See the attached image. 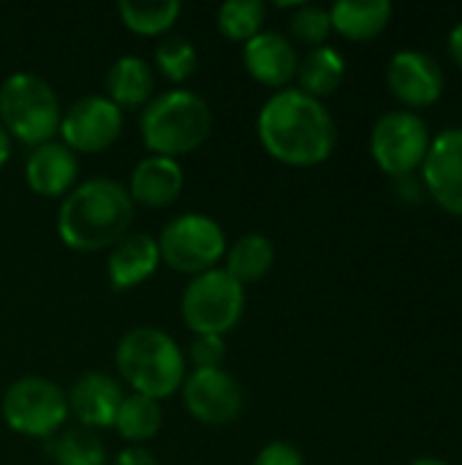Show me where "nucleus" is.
<instances>
[{
	"label": "nucleus",
	"mask_w": 462,
	"mask_h": 465,
	"mask_svg": "<svg viewBox=\"0 0 462 465\" xmlns=\"http://www.w3.org/2000/svg\"><path fill=\"white\" fill-rule=\"evenodd\" d=\"M5 425L27 439H54L68 420V398L60 384L44 376H22L8 384L0 401Z\"/></svg>",
	"instance_id": "0eeeda50"
},
{
	"label": "nucleus",
	"mask_w": 462,
	"mask_h": 465,
	"mask_svg": "<svg viewBox=\"0 0 462 465\" xmlns=\"http://www.w3.org/2000/svg\"><path fill=\"white\" fill-rule=\"evenodd\" d=\"M112 465H158L155 455L144 447H125Z\"/></svg>",
	"instance_id": "7c9ffc66"
},
{
	"label": "nucleus",
	"mask_w": 462,
	"mask_h": 465,
	"mask_svg": "<svg viewBox=\"0 0 462 465\" xmlns=\"http://www.w3.org/2000/svg\"><path fill=\"white\" fill-rule=\"evenodd\" d=\"M242 63L248 74L267 87H286L297 76V49L280 30H261L242 46Z\"/></svg>",
	"instance_id": "2eb2a0df"
},
{
	"label": "nucleus",
	"mask_w": 462,
	"mask_h": 465,
	"mask_svg": "<svg viewBox=\"0 0 462 465\" xmlns=\"http://www.w3.org/2000/svg\"><path fill=\"white\" fill-rule=\"evenodd\" d=\"M155 68L174 84L188 82L199 68V52L185 35H166L155 46Z\"/></svg>",
	"instance_id": "bb28decb"
},
{
	"label": "nucleus",
	"mask_w": 462,
	"mask_h": 465,
	"mask_svg": "<svg viewBox=\"0 0 462 465\" xmlns=\"http://www.w3.org/2000/svg\"><path fill=\"white\" fill-rule=\"evenodd\" d=\"M430 196L452 215L462 218V125L441 131L422 163Z\"/></svg>",
	"instance_id": "f8f14e48"
},
{
	"label": "nucleus",
	"mask_w": 462,
	"mask_h": 465,
	"mask_svg": "<svg viewBox=\"0 0 462 465\" xmlns=\"http://www.w3.org/2000/svg\"><path fill=\"white\" fill-rule=\"evenodd\" d=\"M123 109L106 95L76 98L60 120V142L74 153H101L112 147L123 134Z\"/></svg>",
	"instance_id": "9d476101"
},
{
	"label": "nucleus",
	"mask_w": 462,
	"mask_h": 465,
	"mask_svg": "<svg viewBox=\"0 0 462 465\" xmlns=\"http://www.w3.org/2000/svg\"><path fill=\"white\" fill-rule=\"evenodd\" d=\"M226 357V343L221 335H196L193 343L188 346V357L193 368H223Z\"/></svg>",
	"instance_id": "c85d7f7f"
},
{
	"label": "nucleus",
	"mask_w": 462,
	"mask_h": 465,
	"mask_svg": "<svg viewBox=\"0 0 462 465\" xmlns=\"http://www.w3.org/2000/svg\"><path fill=\"white\" fill-rule=\"evenodd\" d=\"M114 365L133 392L158 403L172 398L188 376V360L177 341L166 330L150 324L133 327L120 338Z\"/></svg>",
	"instance_id": "7ed1b4c3"
},
{
	"label": "nucleus",
	"mask_w": 462,
	"mask_h": 465,
	"mask_svg": "<svg viewBox=\"0 0 462 465\" xmlns=\"http://www.w3.org/2000/svg\"><path fill=\"white\" fill-rule=\"evenodd\" d=\"M430 142V128L417 112L395 109L376 120L370 134V153L387 174L408 177L417 166L425 163Z\"/></svg>",
	"instance_id": "1a4fd4ad"
},
{
	"label": "nucleus",
	"mask_w": 462,
	"mask_h": 465,
	"mask_svg": "<svg viewBox=\"0 0 462 465\" xmlns=\"http://www.w3.org/2000/svg\"><path fill=\"white\" fill-rule=\"evenodd\" d=\"M267 5L261 0H229L218 8V30L231 41H251L264 30Z\"/></svg>",
	"instance_id": "a878e982"
},
{
	"label": "nucleus",
	"mask_w": 462,
	"mask_h": 465,
	"mask_svg": "<svg viewBox=\"0 0 462 465\" xmlns=\"http://www.w3.org/2000/svg\"><path fill=\"white\" fill-rule=\"evenodd\" d=\"M142 142L150 155L180 158L199 150L212 131L210 104L185 87H172L150 98L139 120Z\"/></svg>",
	"instance_id": "20e7f679"
},
{
	"label": "nucleus",
	"mask_w": 462,
	"mask_h": 465,
	"mask_svg": "<svg viewBox=\"0 0 462 465\" xmlns=\"http://www.w3.org/2000/svg\"><path fill=\"white\" fill-rule=\"evenodd\" d=\"M128 188L112 177H90L68 191L57 210V234L74 251H103L128 234L133 221Z\"/></svg>",
	"instance_id": "f03ea898"
},
{
	"label": "nucleus",
	"mask_w": 462,
	"mask_h": 465,
	"mask_svg": "<svg viewBox=\"0 0 462 465\" xmlns=\"http://www.w3.org/2000/svg\"><path fill=\"white\" fill-rule=\"evenodd\" d=\"M449 54H452V60L462 68V22L455 25L452 33H449Z\"/></svg>",
	"instance_id": "2f4dec72"
},
{
	"label": "nucleus",
	"mask_w": 462,
	"mask_h": 465,
	"mask_svg": "<svg viewBox=\"0 0 462 465\" xmlns=\"http://www.w3.org/2000/svg\"><path fill=\"white\" fill-rule=\"evenodd\" d=\"M79 177V158L63 142H44L27 153L25 161V180L33 193L57 199L74 191Z\"/></svg>",
	"instance_id": "dca6fc26"
},
{
	"label": "nucleus",
	"mask_w": 462,
	"mask_h": 465,
	"mask_svg": "<svg viewBox=\"0 0 462 465\" xmlns=\"http://www.w3.org/2000/svg\"><path fill=\"white\" fill-rule=\"evenodd\" d=\"M185 185V174L180 161L166 158V155H144L128 177V196L133 204H147V207H166L172 204Z\"/></svg>",
	"instance_id": "a211bd4d"
},
{
	"label": "nucleus",
	"mask_w": 462,
	"mask_h": 465,
	"mask_svg": "<svg viewBox=\"0 0 462 465\" xmlns=\"http://www.w3.org/2000/svg\"><path fill=\"white\" fill-rule=\"evenodd\" d=\"M11 158V136H8V131L0 125V169H3V163Z\"/></svg>",
	"instance_id": "473e14b6"
},
{
	"label": "nucleus",
	"mask_w": 462,
	"mask_h": 465,
	"mask_svg": "<svg viewBox=\"0 0 462 465\" xmlns=\"http://www.w3.org/2000/svg\"><path fill=\"white\" fill-rule=\"evenodd\" d=\"M182 322L193 335H226L245 313V286L223 267H212L188 281L180 297Z\"/></svg>",
	"instance_id": "423d86ee"
},
{
	"label": "nucleus",
	"mask_w": 462,
	"mask_h": 465,
	"mask_svg": "<svg viewBox=\"0 0 462 465\" xmlns=\"http://www.w3.org/2000/svg\"><path fill=\"white\" fill-rule=\"evenodd\" d=\"M180 392L185 411L204 425H229L245 409L242 384L223 368H193Z\"/></svg>",
	"instance_id": "9b49d317"
},
{
	"label": "nucleus",
	"mask_w": 462,
	"mask_h": 465,
	"mask_svg": "<svg viewBox=\"0 0 462 465\" xmlns=\"http://www.w3.org/2000/svg\"><path fill=\"white\" fill-rule=\"evenodd\" d=\"M253 465H305V458L289 441H270L267 447L259 450V455L253 458Z\"/></svg>",
	"instance_id": "c756f323"
},
{
	"label": "nucleus",
	"mask_w": 462,
	"mask_h": 465,
	"mask_svg": "<svg viewBox=\"0 0 462 465\" xmlns=\"http://www.w3.org/2000/svg\"><path fill=\"white\" fill-rule=\"evenodd\" d=\"M63 106L54 87L30 71H14L0 82V125L11 139L38 147L60 131Z\"/></svg>",
	"instance_id": "39448f33"
},
{
	"label": "nucleus",
	"mask_w": 462,
	"mask_h": 465,
	"mask_svg": "<svg viewBox=\"0 0 462 465\" xmlns=\"http://www.w3.org/2000/svg\"><path fill=\"white\" fill-rule=\"evenodd\" d=\"M120 19L139 35H161L174 27L182 14L180 0H123L117 5Z\"/></svg>",
	"instance_id": "b1692460"
},
{
	"label": "nucleus",
	"mask_w": 462,
	"mask_h": 465,
	"mask_svg": "<svg viewBox=\"0 0 462 465\" xmlns=\"http://www.w3.org/2000/svg\"><path fill=\"white\" fill-rule=\"evenodd\" d=\"M52 460L57 465H109V455L95 430L68 428L60 430L49 444Z\"/></svg>",
	"instance_id": "393cba45"
},
{
	"label": "nucleus",
	"mask_w": 462,
	"mask_h": 465,
	"mask_svg": "<svg viewBox=\"0 0 462 465\" xmlns=\"http://www.w3.org/2000/svg\"><path fill=\"white\" fill-rule=\"evenodd\" d=\"M411 465H449V463H444V460H438V458H417Z\"/></svg>",
	"instance_id": "72a5a7b5"
},
{
	"label": "nucleus",
	"mask_w": 462,
	"mask_h": 465,
	"mask_svg": "<svg viewBox=\"0 0 462 465\" xmlns=\"http://www.w3.org/2000/svg\"><path fill=\"white\" fill-rule=\"evenodd\" d=\"M161 264L158 240L147 232H128L120 237L106 259V275L109 283L120 292L133 289L144 283Z\"/></svg>",
	"instance_id": "f3484780"
},
{
	"label": "nucleus",
	"mask_w": 462,
	"mask_h": 465,
	"mask_svg": "<svg viewBox=\"0 0 462 465\" xmlns=\"http://www.w3.org/2000/svg\"><path fill=\"white\" fill-rule=\"evenodd\" d=\"M346 76V60L335 46H313L297 65V79H300V90L313 95V98H324L329 93H335L340 87Z\"/></svg>",
	"instance_id": "4be33fe9"
},
{
	"label": "nucleus",
	"mask_w": 462,
	"mask_h": 465,
	"mask_svg": "<svg viewBox=\"0 0 462 465\" xmlns=\"http://www.w3.org/2000/svg\"><path fill=\"white\" fill-rule=\"evenodd\" d=\"M392 19L389 0H338L329 8L332 30L351 41L376 38Z\"/></svg>",
	"instance_id": "aec40b11"
},
{
	"label": "nucleus",
	"mask_w": 462,
	"mask_h": 465,
	"mask_svg": "<svg viewBox=\"0 0 462 465\" xmlns=\"http://www.w3.org/2000/svg\"><path fill=\"white\" fill-rule=\"evenodd\" d=\"M289 30L297 41L310 44V46H324L327 35L332 33V22H329V8L321 5H308L300 3L289 19Z\"/></svg>",
	"instance_id": "cd10ccee"
},
{
	"label": "nucleus",
	"mask_w": 462,
	"mask_h": 465,
	"mask_svg": "<svg viewBox=\"0 0 462 465\" xmlns=\"http://www.w3.org/2000/svg\"><path fill=\"white\" fill-rule=\"evenodd\" d=\"M106 98L114 101L120 109L147 106L155 93V71L139 54L117 57L106 71Z\"/></svg>",
	"instance_id": "6ab92c4d"
},
{
	"label": "nucleus",
	"mask_w": 462,
	"mask_h": 465,
	"mask_svg": "<svg viewBox=\"0 0 462 465\" xmlns=\"http://www.w3.org/2000/svg\"><path fill=\"white\" fill-rule=\"evenodd\" d=\"M163 425V411H161V403L147 398V395H139V392H131L123 398L120 403V411L114 417V430L131 441L133 447L150 441L158 436Z\"/></svg>",
	"instance_id": "5701e85b"
},
{
	"label": "nucleus",
	"mask_w": 462,
	"mask_h": 465,
	"mask_svg": "<svg viewBox=\"0 0 462 465\" xmlns=\"http://www.w3.org/2000/svg\"><path fill=\"white\" fill-rule=\"evenodd\" d=\"M65 398H68V414L79 422V428L103 430V428H114V417L120 411L125 392L120 381L112 379L109 373L87 371L74 381Z\"/></svg>",
	"instance_id": "ddd939ff"
},
{
	"label": "nucleus",
	"mask_w": 462,
	"mask_h": 465,
	"mask_svg": "<svg viewBox=\"0 0 462 465\" xmlns=\"http://www.w3.org/2000/svg\"><path fill=\"white\" fill-rule=\"evenodd\" d=\"M226 272L237 281V283H256L261 281L272 264H275V245L267 234L251 232L237 237L229 248H226Z\"/></svg>",
	"instance_id": "412c9836"
},
{
	"label": "nucleus",
	"mask_w": 462,
	"mask_h": 465,
	"mask_svg": "<svg viewBox=\"0 0 462 465\" xmlns=\"http://www.w3.org/2000/svg\"><path fill=\"white\" fill-rule=\"evenodd\" d=\"M226 248L223 226L204 213H182L158 234L161 262L191 278L218 267V262L226 256Z\"/></svg>",
	"instance_id": "6e6552de"
},
{
	"label": "nucleus",
	"mask_w": 462,
	"mask_h": 465,
	"mask_svg": "<svg viewBox=\"0 0 462 465\" xmlns=\"http://www.w3.org/2000/svg\"><path fill=\"white\" fill-rule=\"evenodd\" d=\"M387 82L395 98L406 106H430L444 93L441 65L436 63V57L417 49H403L389 60Z\"/></svg>",
	"instance_id": "4468645a"
},
{
	"label": "nucleus",
	"mask_w": 462,
	"mask_h": 465,
	"mask_svg": "<svg viewBox=\"0 0 462 465\" xmlns=\"http://www.w3.org/2000/svg\"><path fill=\"white\" fill-rule=\"evenodd\" d=\"M256 134L261 147L289 166H316L332 155L338 142V128L324 101L300 87L275 90L261 104Z\"/></svg>",
	"instance_id": "f257e3e1"
}]
</instances>
